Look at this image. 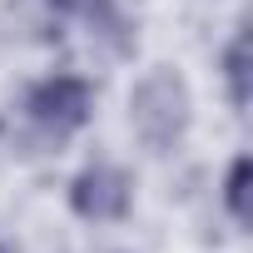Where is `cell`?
Masks as SVG:
<instances>
[{"label":"cell","instance_id":"obj_5","mask_svg":"<svg viewBox=\"0 0 253 253\" xmlns=\"http://www.w3.org/2000/svg\"><path fill=\"white\" fill-rule=\"evenodd\" d=\"M248 174H253V164H248V154H238L223 179V204H228L233 223H248Z\"/></svg>","mask_w":253,"mask_h":253},{"label":"cell","instance_id":"obj_7","mask_svg":"<svg viewBox=\"0 0 253 253\" xmlns=\"http://www.w3.org/2000/svg\"><path fill=\"white\" fill-rule=\"evenodd\" d=\"M0 253H5V248H0Z\"/></svg>","mask_w":253,"mask_h":253},{"label":"cell","instance_id":"obj_3","mask_svg":"<svg viewBox=\"0 0 253 253\" xmlns=\"http://www.w3.org/2000/svg\"><path fill=\"white\" fill-rule=\"evenodd\" d=\"M129 204H134V179L119 164H89L70 184V209L89 223H114L129 213Z\"/></svg>","mask_w":253,"mask_h":253},{"label":"cell","instance_id":"obj_1","mask_svg":"<svg viewBox=\"0 0 253 253\" xmlns=\"http://www.w3.org/2000/svg\"><path fill=\"white\" fill-rule=\"evenodd\" d=\"M189 119H194V99H189V84L184 75L174 70H149L134 94H129V124H134V134L149 144V149H174L189 129Z\"/></svg>","mask_w":253,"mask_h":253},{"label":"cell","instance_id":"obj_6","mask_svg":"<svg viewBox=\"0 0 253 253\" xmlns=\"http://www.w3.org/2000/svg\"><path fill=\"white\" fill-rule=\"evenodd\" d=\"M55 10H65V15H84V20H94V15H109V0H50Z\"/></svg>","mask_w":253,"mask_h":253},{"label":"cell","instance_id":"obj_4","mask_svg":"<svg viewBox=\"0 0 253 253\" xmlns=\"http://www.w3.org/2000/svg\"><path fill=\"white\" fill-rule=\"evenodd\" d=\"M223 80H228V99L233 109H248V30H238L223 50Z\"/></svg>","mask_w":253,"mask_h":253},{"label":"cell","instance_id":"obj_2","mask_svg":"<svg viewBox=\"0 0 253 253\" xmlns=\"http://www.w3.org/2000/svg\"><path fill=\"white\" fill-rule=\"evenodd\" d=\"M25 109H30V119L40 124L45 134L60 139V134H75L80 124L89 119L94 89H89V80H80V75H50V80H40V84L30 89Z\"/></svg>","mask_w":253,"mask_h":253}]
</instances>
